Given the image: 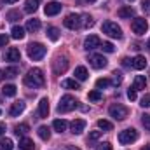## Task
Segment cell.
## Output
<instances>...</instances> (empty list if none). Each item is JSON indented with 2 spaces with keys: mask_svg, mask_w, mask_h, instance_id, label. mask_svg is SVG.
I'll list each match as a JSON object with an SVG mask.
<instances>
[{
  "mask_svg": "<svg viewBox=\"0 0 150 150\" xmlns=\"http://www.w3.org/2000/svg\"><path fill=\"white\" fill-rule=\"evenodd\" d=\"M25 84L32 89H38V87H44L45 84V77L42 74L40 68H32L28 74L25 75Z\"/></svg>",
  "mask_w": 150,
  "mask_h": 150,
  "instance_id": "1",
  "label": "cell"
},
{
  "mask_svg": "<svg viewBox=\"0 0 150 150\" xmlns=\"http://www.w3.org/2000/svg\"><path fill=\"white\" fill-rule=\"evenodd\" d=\"M45 52H47V49H45L40 42H32V44L28 45V56H30V59H33V61H40V59L45 56Z\"/></svg>",
  "mask_w": 150,
  "mask_h": 150,
  "instance_id": "2",
  "label": "cell"
},
{
  "mask_svg": "<svg viewBox=\"0 0 150 150\" xmlns=\"http://www.w3.org/2000/svg\"><path fill=\"white\" fill-rule=\"evenodd\" d=\"M77 100L70 94H65L61 100H59V105H58V112L59 113H67V112H72L74 108H77Z\"/></svg>",
  "mask_w": 150,
  "mask_h": 150,
  "instance_id": "3",
  "label": "cell"
},
{
  "mask_svg": "<svg viewBox=\"0 0 150 150\" xmlns=\"http://www.w3.org/2000/svg\"><path fill=\"white\" fill-rule=\"evenodd\" d=\"M101 28H103V33H107L108 37L122 38V30H120V26H119L117 23H113V21H105Z\"/></svg>",
  "mask_w": 150,
  "mask_h": 150,
  "instance_id": "4",
  "label": "cell"
},
{
  "mask_svg": "<svg viewBox=\"0 0 150 150\" xmlns=\"http://www.w3.org/2000/svg\"><path fill=\"white\" fill-rule=\"evenodd\" d=\"M138 140V131L136 129H124V131H120L119 133V143H122V145H129V143H133V142H136Z\"/></svg>",
  "mask_w": 150,
  "mask_h": 150,
  "instance_id": "5",
  "label": "cell"
},
{
  "mask_svg": "<svg viewBox=\"0 0 150 150\" xmlns=\"http://www.w3.org/2000/svg\"><path fill=\"white\" fill-rule=\"evenodd\" d=\"M131 30L136 33V35H145L147 30H149V23L145 18H134L131 21Z\"/></svg>",
  "mask_w": 150,
  "mask_h": 150,
  "instance_id": "6",
  "label": "cell"
},
{
  "mask_svg": "<svg viewBox=\"0 0 150 150\" xmlns=\"http://www.w3.org/2000/svg\"><path fill=\"white\" fill-rule=\"evenodd\" d=\"M108 113H110V117H113L115 120H124V119L127 117L129 110H127L124 105H120V103H115V105H112V107L108 108Z\"/></svg>",
  "mask_w": 150,
  "mask_h": 150,
  "instance_id": "7",
  "label": "cell"
},
{
  "mask_svg": "<svg viewBox=\"0 0 150 150\" xmlns=\"http://www.w3.org/2000/svg\"><path fill=\"white\" fill-rule=\"evenodd\" d=\"M52 70L56 75H63L68 70V59L65 56H58L54 61H52Z\"/></svg>",
  "mask_w": 150,
  "mask_h": 150,
  "instance_id": "8",
  "label": "cell"
},
{
  "mask_svg": "<svg viewBox=\"0 0 150 150\" xmlns=\"http://www.w3.org/2000/svg\"><path fill=\"white\" fill-rule=\"evenodd\" d=\"M63 25H65L68 30H77V28L82 26V19H80L79 14H68V16L65 18V21H63Z\"/></svg>",
  "mask_w": 150,
  "mask_h": 150,
  "instance_id": "9",
  "label": "cell"
},
{
  "mask_svg": "<svg viewBox=\"0 0 150 150\" xmlns=\"http://www.w3.org/2000/svg\"><path fill=\"white\" fill-rule=\"evenodd\" d=\"M89 63H91L93 68L100 70V68H105L108 61H107V58H105L103 54H91V56H89Z\"/></svg>",
  "mask_w": 150,
  "mask_h": 150,
  "instance_id": "10",
  "label": "cell"
},
{
  "mask_svg": "<svg viewBox=\"0 0 150 150\" xmlns=\"http://www.w3.org/2000/svg\"><path fill=\"white\" fill-rule=\"evenodd\" d=\"M100 45H101V40H100V37H96V35H89V37L84 40V49H87V51H93V49H96Z\"/></svg>",
  "mask_w": 150,
  "mask_h": 150,
  "instance_id": "11",
  "label": "cell"
},
{
  "mask_svg": "<svg viewBox=\"0 0 150 150\" xmlns=\"http://www.w3.org/2000/svg\"><path fill=\"white\" fill-rule=\"evenodd\" d=\"M44 12H45V16H56V14H59L61 12V4L51 2V4H47L44 7Z\"/></svg>",
  "mask_w": 150,
  "mask_h": 150,
  "instance_id": "12",
  "label": "cell"
},
{
  "mask_svg": "<svg viewBox=\"0 0 150 150\" xmlns=\"http://www.w3.org/2000/svg\"><path fill=\"white\" fill-rule=\"evenodd\" d=\"M25 101H16V103H12V107H11V110H9V115L11 117H18V115H21V113L25 112Z\"/></svg>",
  "mask_w": 150,
  "mask_h": 150,
  "instance_id": "13",
  "label": "cell"
},
{
  "mask_svg": "<svg viewBox=\"0 0 150 150\" xmlns=\"http://www.w3.org/2000/svg\"><path fill=\"white\" fill-rule=\"evenodd\" d=\"M70 129H72L74 134H80V133L86 129V120H84V119H75L74 122L70 124Z\"/></svg>",
  "mask_w": 150,
  "mask_h": 150,
  "instance_id": "14",
  "label": "cell"
},
{
  "mask_svg": "<svg viewBox=\"0 0 150 150\" xmlns=\"http://www.w3.org/2000/svg\"><path fill=\"white\" fill-rule=\"evenodd\" d=\"M5 59H7V61H12V63L19 61V59H21V52H19V49H16V47H9V51L5 52Z\"/></svg>",
  "mask_w": 150,
  "mask_h": 150,
  "instance_id": "15",
  "label": "cell"
},
{
  "mask_svg": "<svg viewBox=\"0 0 150 150\" xmlns=\"http://www.w3.org/2000/svg\"><path fill=\"white\" fill-rule=\"evenodd\" d=\"M47 115H49V101H47V98H42L38 101V117L44 119Z\"/></svg>",
  "mask_w": 150,
  "mask_h": 150,
  "instance_id": "16",
  "label": "cell"
},
{
  "mask_svg": "<svg viewBox=\"0 0 150 150\" xmlns=\"http://www.w3.org/2000/svg\"><path fill=\"white\" fill-rule=\"evenodd\" d=\"M117 14H119V18H122V19H126V18H133V16H134V9H133L131 5H126V7H120Z\"/></svg>",
  "mask_w": 150,
  "mask_h": 150,
  "instance_id": "17",
  "label": "cell"
},
{
  "mask_svg": "<svg viewBox=\"0 0 150 150\" xmlns=\"http://www.w3.org/2000/svg\"><path fill=\"white\" fill-rule=\"evenodd\" d=\"M133 68H136V70H143V68H147V59H145V56L138 54V56L133 59Z\"/></svg>",
  "mask_w": 150,
  "mask_h": 150,
  "instance_id": "18",
  "label": "cell"
},
{
  "mask_svg": "<svg viewBox=\"0 0 150 150\" xmlns=\"http://www.w3.org/2000/svg\"><path fill=\"white\" fill-rule=\"evenodd\" d=\"M145 87H147V79H145L143 75H136V77H134L133 89H136V91H142V89H145Z\"/></svg>",
  "mask_w": 150,
  "mask_h": 150,
  "instance_id": "19",
  "label": "cell"
},
{
  "mask_svg": "<svg viewBox=\"0 0 150 150\" xmlns=\"http://www.w3.org/2000/svg\"><path fill=\"white\" fill-rule=\"evenodd\" d=\"M19 150H35V143L30 138H23L19 140Z\"/></svg>",
  "mask_w": 150,
  "mask_h": 150,
  "instance_id": "20",
  "label": "cell"
},
{
  "mask_svg": "<svg viewBox=\"0 0 150 150\" xmlns=\"http://www.w3.org/2000/svg\"><path fill=\"white\" fill-rule=\"evenodd\" d=\"M67 120H63V119H56L54 122H52V127H54V131H58V133H63V131H67Z\"/></svg>",
  "mask_w": 150,
  "mask_h": 150,
  "instance_id": "21",
  "label": "cell"
},
{
  "mask_svg": "<svg viewBox=\"0 0 150 150\" xmlns=\"http://www.w3.org/2000/svg\"><path fill=\"white\" fill-rule=\"evenodd\" d=\"M61 86L65 89H79L80 87L79 82H77V79H65V80H61Z\"/></svg>",
  "mask_w": 150,
  "mask_h": 150,
  "instance_id": "22",
  "label": "cell"
},
{
  "mask_svg": "<svg viewBox=\"0 0 150 150\" xmlns=\"http://www.w3.org/2000/svg\"><path fill=\"white\" fill-rule=\"evenodd\" d=\"M11 37L16 38V40L25 38V28H21V26H12V30H11Z\"/></svg>",
  "mask_w": 150,
  "mask_h": 150,
  "instance_id": "23",
  "label": "cell"
},
{
  "mask_svg": "<svg viewBox=\"0 0 150 150\" xmlns=\"http://www.w3.org/2000/svg\"><path fill=\"white\" fill-rule=\"evenodd\" d=\"M74 75H75V79H77V80H86L89 74H87L86 67H77V68H75V72H74Z\"/></svg>",
  "mask_w": 150,
  "mask_h": 150,
  "instance_id": "24",
  "label": "cell"
},
{
  "mask_svg": "<svg viewBox=\"0 0 150 150\" xmlns=\"http://www.w3.org/2000/svg\"><path fill=\"white\" fill-rule=\"evenodd\" d=\"M38 2H40V0H26V2H25V11L30 12V14L35 12L38 9Z\"/></svg>",
  "mask_w": 150,
  "mask_h": 150,
  "instance_id": "25",
  "label": "cell"
},
{
  "mask_svg": "<svg viewBox=\"0 0 150 150\" xmlns=\"http://www.w3.org/2000/svg\"><path fill=\"white\" fill-rule=\"evenodd\" d=\"M37 133H38V136H40V140H44V142H47L51 138V129L47 126H40Z\"/></svg>",
  "mask_w": 150,
  "mask_h": 150,
  "instance_id": "26",
  "label": "cell"
},
{
  "mask_svg": "<svg viewBox=\"0 0 150 150\" xmlns=\"http://www.w3.org/2000/svg\"><path fill=\"white\" fill-rule=\"evenodd\" d=\"M26 30L32 32V33L38 32V30H40V21H38V19H28V23H26Z\"/></svg>",
  "mask_w": 150,
  "mask_h": 150,
  "instance_id": "27",
  "label": "cell"
},
{
  "mask_svg": "<svg viewBox=\"0 0 150 150\" xmlns=\"http://www.w3.org/2000/svg\"><path fill=\"white\" fill-rule=\"evenodd\" d=\"M2 93H4V96L12 98V96H16V86H14V84H7V86H4Z\"/></svg>",
  "mask_w": 150,
  "mask_h": 150,
  "instance_id": "28",
  "label": "cell"
},
{
  "mask_svg": "<svg viewBox=\"0 0 150 150\" xmlns=\"http://www.w3.org/2000/svg\"><path fill=\"white\" fill-rule=\"evenodd\" d=\"M47 37L51 38L52 42H56V40L59 38V30H58L56 26H49V28H47Z\"/></svg>",
  "mask_w": 150,
  "mask_h": 150,
  "instance_id": "29",
  "label": "cell"
},
{
  "mask_svg": "<svg viewBox=\"0 0 150 150\" xmlns=\"http://www.w3.org/2000/svg\"><path fill=\"white\" fill-rule=\"evenodd\" d=\"M4 75H5V77H9V79H14V77H18V75H19V70H18V67H9V68H5V70H4Z\"/></svg>",
  "mask_w": 150,
  "mask_h": 150,
  "instance_id": "30",
  "label": "cell"
},
{
  "mask_svg": "<svg viewBox=\"0 0 150 150\" xmlns=\"http://www.w3.org/2000/svg\"><path fill=\"white\" fill-rule=\"evenodd\" d=\"M82 18V26L84 28H91V26H94V19L89 16V14H84V16H80Z\"/></svg>",
  "mask_w": 150,
  "mask_h": 150,
  "instance_id": "31",
  "label": "cell"
},
{
  "mask_svg": "<svg viewBox=\"0 0 150 150\" xmlns=\"http://www.w3.org/2000/svg\"><path fill=\"white\" fill-rule=\"evenodd\" d=\"M98 127L100 129H103V131H112V122L110 120H105V119H100L98 120Z\"/></svg>",
  "mask_w": 150,
  "mask_h": 150,
  "instance_id": "32",
  "label": "cell"
},
{
  "mask_svg": "<svg viewBox=\"0 0 150 150\" xmlns=\"http://www.w3.org/2000/svg\"><path fill=\"white\" fill-rule=\"evenodd\" d=\"M12 149H14V143H12L11 138H4L0 142V150H12Z\"/></svg>",
  "mask_w": 150,
  "mask_h": 150,
  "instance_id": "33",
  "label": "cell"
},
{
  "mask_svg": "<svg viewBox=\"0 0 150 150\" xmlns=\"http://www.w3.org/2000/svg\"><path fill=\"white\" fill-rule=\"evenodd\" d=\"M87 98L91 100V101H100L101 98H103V94L98 91V89H94V91H89V94H87Z\"/></svg>",
  "mask_w": 150,
  "mask_h": 150,
  "instance_id": "34",
  "label": "cell"
},
{
  "mask_svg": "<svg viewBox=\"0 0 150 150\" xmlns=\"http://www.w3.org/2000/svg\"><path fill=\"white\" fill-rule=\"evenodd\" d=\"M7 19L9 21H18V19H21V12L19 11H9L7 12Z\"/></svg>",
  "mask_w": 150,
  "mask_h": 150,
  "instance_id": "35",
  "label": "cell"
},
{
  "mask_svg": "<svg viewBox=\"0 0 150 150\" xmlns=\"http://www.w3.org/2000/svg\"><path fill=\"white\" fill-rule=\"evenodd\" d=\"M30 131V126L28 124H19V126H16V134L19 136V134H26Z\"/></svg>",
  "mask_w": 150,
  "mask_h": 150,
  "instance_id": "36",
  "label": "cell"
},
{
  "mask_svg": "<svg viewBox=\"0 0 150 150\" xmlns=\"http://www.w3.org/2000/svg\"><path fill=\"white\" fill-rule=\"evenodd\" d=\"M110 84H112V82H110L108 79H98V80H96V87H98V89H105V87H108Z\"/></svg>",
  "mask_w": 150,
  "mask_h": 150,
  "instance_id": "37",
  "label": "cell"
},
{
  "mask_svg": "<svg viewBox=\"0 0 150 150\" xmlns=\"http://www.w3.org/2000/svg\"><path fill=\"white\" fill-rule=\"evenodd\" d=\"M112 75H113V77H112V80H110V82H112L115 87H117V86H120V82H122V75L119 74V72H113Z\"/></svg>",
  "mask_w": 150,
  "mask_h": 150,
  "instance_id": "38",
  "label": "cell"
},
{
  "mask_svg": "<svg viewBox=\"0 0 150 150\" xmlns=\"http://www.w3.org/2000/svg\"><path fill=\"white\" fill-rule=\"evenodd\" d=\"M100 47H101V49H103L105 52H113V51H115V47H113L112 42H103V44H101Z\"/></svg>",
  "mask_w": 150,
  "mask_h": 150,
  "instance_id": "39",
  "label": "cell"
},
{
  "mask_svg": "<svg viewBox=\"0 0 150 150\" xmlns=\"http://www.w3.org/2000/svg\"><path fill=\"white\" fill-rule=\"evenodd\" d=\"M140 105H142L143 108H150V94H145V96L140 100Z\"/></svg>",
  "mask_w": 150,
  "mask_h": 150,
  "instance_id": "40",
  "label": "cell"
},
{
  "mask_svg": "<svg viewBox=\"0 0 150 150\" xmlns=\"http://www.w3.org/2000/svg\"><path fill=\"white\" fill-rule=\"evenodd\" d=\"M142 122H143L145 129H147V131H150V113H145V115L142 117Z\"/></svg>",
  "mask_w": 150,
  "mask_h": 150,
  "instance_id": "41",
  "label": "cell"
},
{
  "mask_svg": "<svg viewBox=\"0 0 150 150\" xmlns=\"http://www.w3.org/2000/svg\"><path fill=\"white\" fill-rule=\"evenodd\" d=\"M100 136H101V131H93V133H89V142H96Z\"/></svg>",
  "mask_w": 150,
  "mask_h": 150,
  "instance_id": "42",
  "label": "cell"
},
{
  "mask_svg": "<svg viewBox=\"0 0 150 150\" xmlns=\"http://www.w3.org/2000/svg\"><path fill=\"white\" fill-rule=\"evenodd\" d=\"M96 150H112V145H110L108 142H105V143H100V145H96Z\"/></svg>",
  "mask_w": 150,
  "mask_h": 150,
  "instance_id": "43",
  "label": "cell"
},
{
  "mask_svg": "<svg viewBox=\"0 0 150 150\" xmlns=\"http://www.w3.org/2000/svg\"><path fill=\"white\" fill-rule=\"evenodd\" d=\"M142 9H143L147 14H150V0H143V2H142Z\"/></svg>",
  "mask_w": 150,
  "mask_h": 150,
  "instance_id": "44",
  "label": "cell"
},
{
  "mask_svg": "<svg viewBox=\"0 0 150 150\" xmlns=\"http://www.w3.org/2000/svg\"><path fill=\"white\" fill-rule=\"evenodd\" d=\"M7 44H9V37H7V35H0V49L5 47Z\"/></svg>",
  "mask_w": 150,
  "mask_h": 150,
  "instance_id": "45",
  "label": "cell"
},
{
  "mask_svg": "<svg viewBox=\"0 0 150 150\" xmlns=\"http://www.w3.org/2000/svg\"><path fill=\"white\" fill-rule=\"evenodd\" d=\"M127 98L133 101V100H136V89H129L127 91Z\"/></svg>",
  "mask_w": 150,
  "mask_h": 150,
  "instance_id": "46",
  "label": "cell"
},
{
  "mask_svg": "<svg viewBox=\"0 0 150 150\" xmlns=\"http://www.w3.org/2000/svg\"><path fill=\"white\" fill-rule=\"evenodd\" d=\"M122 65H124L126 68H129V67H133V59H127V58H124V59H122Z\"/></svg>",
  "mask_w": 150,
  "mask_h": 150,
  "instance_id": "47",
  "label": "cell"
},
{
  "mask_svg": "<svg viewBox=\"0 0 150 150\" xmlns=\"http://www.w3.org/2000/svg\"><path fill=\"white\" fill-rule=\"evenodd\" d=\"M5 129H7V127H5V124H4V122H0V136H4Z\"/></svg>",
  "mask_w": 150,
  "mask_h": 150,
  "instance_id": "48",
  "label": "cell"
},
{
  "mask_svg": "<svg viewBox=\"0 0 150 150\" xmlns=\"http://www.w3.org/2000/svg\"><path fill=\"white\" fill-rule=\"evenodd\" d=\"M63 150H80V149H77V147H65Z\"/></svg>",
  "mask_w": 150,
  "mask_h": 150,
  "instance_id": "49",
  "label": "cell"
},
{
  "mask_svg": "<svg viewBox=\"0 0 150 150\" xmlns=\"http://www.w3.org/2000/svg\"><path fill=\"white\" fill-rule=\"evenodd\" d=\"M4 2H5V4H16L18 0H4Z\"/></svg>",
  "mask_w": 150,
  "mask_h": 150,
  "instance_id": "50",
  "label": "cell"
},
{
  "mask_svg": "<svg viewBox=\"0 0 150 150\" xmlns=\"http://www.w3.org/2000/svg\"><path fill=\"white\" fill-rule=\"evenodd\" d=\"M4 77H5V75H4V72H2V70H0V82H2V79H4Z\"/></svg>",
  "mask_w": 150,
  "mask_h": 150,
  "instance_id": "51",
  "label": "cell"
},
{
  "mask_svg": "<svg viewBox=\"0 0 150 150\" xmlns=\"http://www.w3.org/2000/svg\"><path fill=\"white\" fill-rule=\"evenodd\" d=\"M142 150H150V145H147V147H143Z\"/></svg>",
  "mask_w": 150,
  "mask_h": 150,
  "instance_id": "52",
  "label": "cell"
},
{
  "mask_svg": "<svg viewBox=\"0 0 150 150\" xmlns=\"http://www.w3.org/2000/svg\"><path fill=\"white\" fill-rule=\"evenodd\" d=\"M147 47H149V51H150V38H149V44H147Z\"/></svg>",
  "mask_w": 150,
  "mask_h": 150,
  "instance_id": "53",
  "label": "cell"
},
{
  "mask_svg": "<svg viewBox=\"0 0 150 150\" xmlns=\"http://www.w3.org/2000/svg\"><path fill=\"white\" fill-rule=\"evenodd\" d=\"M89 2H96V0H89Z\"/></svg>",
  "mask_w": 150,
  "mask_h": 150,
  "instance_id": "54",
  "label": "cell"
},
{
  "mask_svg": "<svg viewBox=\"0 0 150 150\" xmlns=\"http://www.w3.org/2000/svg\"><path fill=\"white\" fill-rule=\"evenodd\" d=\"M127 2H134V0H127Z\"/></svg>",
  "mask_w": 150,
  "mask_h": 150,
  "instance_id": "55",
  "label": "cell"
},
{
  "mask_svg": "<svg viewBox=\"0 0 150 150\" xmlns=\"http://www.w3.org/2000/svg\"><path fill=\"white\" fill-rule=\"evenodd\" d=\"M0 113H2V110H0Z\"/></svg>",
  "mask_w": 150,
  "mask_h": 150,
  "instance_id": "56",
  "label": "cell"
}]
</instances>
